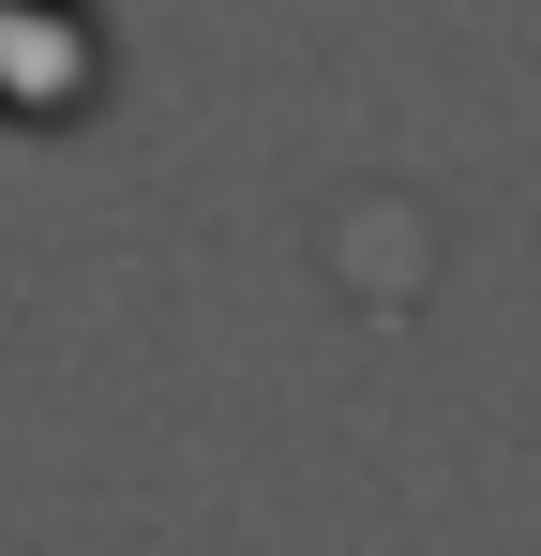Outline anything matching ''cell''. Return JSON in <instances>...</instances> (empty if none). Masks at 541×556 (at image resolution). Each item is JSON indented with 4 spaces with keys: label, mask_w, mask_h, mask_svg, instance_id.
I'll return each instance as SVG.
<instances>
[{
    "label": "cell",
    "mask_w": 541,
    "mask_h": 556,
    "mask_svg": "<svg viewBox=\"0 0 541 556\" xmlns=\"http://www.w3.org/2000/svg\"><path fill=\"white\" fill-rule=\"evenodd\" d=\"M0 30H15V61H30V121H76L105 91V30H90L76 0H0Z\"/></svg>",
    "instance_id": "cell-1"
},
{
    "label": "cell",
    "mask_w": 541,
    "mask_h": 556,
    "mask_svg": "<svg viewBox=\"0 0 541 556\" xmlns=\"http://www.w3.org/2000/svg\"><path fill=\"white\" fill-rule=\"evenodd\" d=\"M0 121H30V61H15V30H0Z\"/></svg>",
    "instance_id": "cell-2"
}]
</instances>
